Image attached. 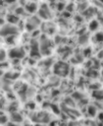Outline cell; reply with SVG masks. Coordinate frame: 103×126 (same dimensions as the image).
I'll list each match as a JSON object with an SVG mask.
<instances>
[{
    "instance_id": "1",
    "label": "cell",
    "mask_w": 103,
    "mask_h": 126,
    "mask_svg": "<svg viewBox=\"0 0 103 126\" xmlns=\"http://www.w3.org/2000/svg\"><path fill=\"white\" fill-rule=\"evenodd\" d=\"M17 33H18V29L14 25H12V24L4 25L0 29V35L1 36L8 37L10 35H16Z\"/></svg>"
},
{
    "instance_id": "2",
    "label": "cell",
    "mask_w": 103,
    "mask_h": 126,
    "mask_svg": "<svg viewBox=\"0 0 103 126\" xmlns=\"http://www.w3.org/2000/svg\"><path fill=\"white\" fill-rule=\"evenodd\" d=\"M54 73L58 76H67L69 73V65L63 61L56 63L54 66Z\"/></svg>"
},
{
    "instance_id": "3",
    "label": "cell",
    "mask_w": 103,
    "mask_h": 126,
    "mask_svg": "<svg viewBox=\"0 0 103 126\" xmlns=\"http://www.w3.org/2000/svg\"><path fill=\"white\" fill-rule=\"evenodd\" d=\"M51 47H52V43H51V41H50L47 37L43 36V37L41 38V40H40V44H39L40 53H42V54H44V55H48V54L50 53V49H51Z\"/></svg>"
},
{
    "instance_id": "4",
    "label": "cell",
    "mask_w": 103,
    "mask_h": 126,
    "mask_svg": "<svg viewBox=\"0 0 103 126\" xmlns=\"http://www.w3.org/2000/svg\"><path fill=\"white\" fill-rule=\"evenodd\" d=\"M26 56V51L23 47H15L10 49L9 51V57L12 59H21Z\"/></svg>"
},
{
    "instance_id": "5",
    "label": "cell",
    "mask_w": 103,
    "mask_h": 126,
    "mask_svg": "<svg viewBox=\"0 0 103 126\" xmlns=\"http://www.w3.org/2000/svg\"><path fill=\"white\" fill-rule=\"evenodd\" d=\"M32 120L38 123H48L50 121V116L46 112H38L34 114L32 117Z\"/></svg>"
},
{
    "instance_id": "6",
    "label": "cell",
    "mask_w": 103,
    "mask_h": 126,
    "mask_svg": "<svg viewBox=\"0 0 103 126\" xmlns=\"http://www.w3.org/2000/svg\"><path fill=\"white\" fill-rule=\"evenodd\" d=\"M39 24H40L39 19H38V18H36V17H32V18H30V19L27 21L26 29H27L28 31H32V30H34V29H35Z\"/></svg>"
},
{
    "instance_id": "7",
    "label": "cell",
    "mask_w": 103,
    "mask_h": 126,
    "mask_svg": "<svg viewBox=\"0 0 103 126\" xmlns=\"http://www.w3.org/2000/svg\"><path fill=\"white\" fill-rule=\"evenodd\" d=\"M38 14H39V16H40L42 19H45V20H47V19H49V18L51 17L50 10H49V8H48L46 5H43V6L39 9Z\"/></svg>"
},
{
    "instance_id": "8",
    "label": "cell",
    "mask_w": 103,
    "mask_h": 126,
    "mask_svg": "<svg viewBox=\"0 0 103 126\" xmlns=\"http://www.w3.org/2000/svg\"><path fill=\"white\" fill-rule=\"evenodd\" d=\"M30 55L32 57H38L40 55V49H39V45L37 44V42L32 41L30 45Z\"/></svg>"
},
{
    "instance_id": "9",
    "label": "cell",
    "mask_w": 103,
    "mask_h": 126,
    "mask_svg": "<svg viewBox=\"0 0 103 126\" xmlns=\"http://www.w3.org/2000/svg\"><path fill=\"white\" fill-rule=\"evenodd\" d=\"M10 118H11L12 122H21V121L23 120V117H22V115H21L20 113H17V112H15V111L11 112V116H10Z\"/></svg>"
},
{
    "instance_id": "10",
    "label": "cell",
    "mask_w": 103,
    "mask_h": 126,
    "mask_svg": "<svg viewBox=\"0 0 103 126\" xmlns=\"http://www.w3.org/2000/svg\"><path fill=\"white\" fill-rule=\"evenodd\" d=\"M93 97L96 98V99H99V100H102L103 99V90H95L92 94Z\"/></svg>"
},
{
    "instance_id": "11",
    "label": "cell",
    "mask_w": 103,
    "mask_h": 126,
    "mask_svg": "<svg viewBox=\"0 0 103 126\" xmlns=\"http://www.w3.org/2000/svg\"><path fill=\"white\" fill-rule=\"evenodd\" d=\"M7 20H8V22H9L10 24H12V25H15V24H17V23L19 22V18H18L16 15H13V14L8 15Z\"/></svg>"
},
{
    "instance_id": "12",
    "label": "cell",
    "mask_w": 103,
    "mask_h": 126,
    "mask_svg": "<svg viewBox=\"0 0 103 126\" xmlns=\"http://www.w3.org/2000/svg\"><path fill=\"white\" fill-rule=\"evenodd\" d=\"M87 113H88L89 116L93 117V116H95L96 113H97V108H96L94 105H89L88 108H87Z\"/></svg>"
},
{
    "instance_id": "13",
    "label": "cell",
    "mask_w": 103,
    "mask_h": 126,
    "mask_svg": "<svg viewBox=\"0 0 103 126\" xmlns=\"http://www.w3.org/2000/svg\"><path fill=\"white\" fill-rule=\"evenodd\" d=\"M26 9L27 12L33 13V12H35V10H36V4H35V3H27L26 6Z\"/></svg>"
},
{
    "instance_id": "14",
    "label": "cell",
    "mask_w": 103,
    "mask_h": 126,
    "mask_svg": "<svg viewBox=\"0 0 103 126\" xmlns=\"http://www.w3.org/2000/svg\"><path fill=\"white\" fill-rule=\"evenodd\" d=\"M73 96H74V99H77V100H78V101H83V100H85V98H84V95L82 94H80V93H78V92H77V93H75L74 94H73Z\"/></svg>"
},
{
    "instance_id": "15",
    "label": "cell",
    "mask_w": 103,
    "mask_h": 126,
    "mask_svg": "<svg viewBox=\"0 0 103 126\" xmlns=\"http://www.w3.org/2000/svg\"><path fill=\"white\" fill-rule=\"evenodd\" d=\"M87 40H88V35L87 34H80L79 35V37H78V42L80 43V44H83V43H86L87 42Z\"/></svg>"
},
{
    "instance_id": "16",
    "label": "cell",
    "mask_w": 103,
    "mask_h": 126,
    "mask_svg": "<svg viewBox=\"0 0 103 126\" xmlns=\"http://www.w3.org/2000/svg\"><path fill=\"white\" fill-rule=\"evenodd\" d=\"M97 28H98V22L95 21V20L91 21L90 24H89V30L90 31H96Z\"/></svg>"
},
{
    "instance_id": "17",
    "label": "cell",
    "mask_w": 103,
    "mask_h": 126,
    "mask_svg": "<svg viewBox=\"0 0 103 126\" xmlns=\"http://www.w3.org/2000/svg\"><path fill=\"white\" fill-rule=\"evenodd\" d=\"M95 39L98 42H103V32H99L95 35Z\"/></svg>"
},
{
    "instance_id": "18",
    "label": "cell",
    "mask_w": 103,
    "mask_h": 126,
    "mask_svg": "<svg viewBox=\"0 0 103 126\" xmlns=\"http://www.w3.org/2000/svg\"><path fill=\"white\" fill-rule=\"evenodd\" d=\"M18 74L17 73H8V74H6V78H8V79H16V78H18Z\"/></svg>"
},
{
    "instance_id": "19",
    "label": "cell",
    "mask_w": 103,
    "mask_h": 126,
    "mask_svg": "<svg viewBox=\"0 0 103 126\" xmlns=\"http://www.w3.org/2000/svg\"><path fill=\"white\" fill-rule=\"evenodd\" d=\"M6 59V53L4 50H0V62H3L5 61Z\"/></svg>"
},
{
    "instance_id": "20",
    "label": "cell",
    "mask_w": 103,
    "mask_h": 126,
    "mask_svg": "<svg viewBox=\"0 0 103 126\" xmlns=\"http://www.w3.org/2000/svg\"><path fill=\"white\" fill-rule=\"evenodd\" d=\"M6 121H7V118L4 115H0V124H4L6 123Z\"/></svg>"
},
{
    "instance_id": "21",
    "label": "cell",
    "mask_w": 103,
    "mask_h": 126,
    "mask_svg": "<svg viewBox=\"0 0 103 126\" xmlns=\"http://www.w3.org/2000/svg\"><path fill=\"white\" fill-rule=\"evenodd\" d=\"M51 109H53L56 113H58V112H59V108H58V106H57V105H55V104H51Z\"/></svg>"
},
{
    "instance_id": "22",
    "label": "cell",
    "mask_w": 103,
    "mask_h": 126,
    "mask_svg": "<svg viewBox=\"0 0 103 126\" xmlns=\"http://www.w3.org/2000/svg\"><path fill=\"white\" fill-rule=\"evenodd\" d=\"M16 12H17V14H24V9L23 8H18L16 10Z\"/></svg>"
},
{
    "instance_id": "23",
    "label": "cell",
    "mask_w": 103,
    "mask_h": 126,
    "mask_svg": "<svg viewBox=\"0 0 103 126\" xmlns=\"http://www.w3.org/2000/svg\"><path fill=\"white\" fill-rule=\"evenodd\" d=\"M98 58L103 59V50H102V51H100V52L98 53Z\"/></svg>"
},
{
    "instance_id": "24",
    "label": "cell",
    "mask_w": 103,
    "mask_h": 126,
    "mask_svg": "<svg viewBox=\"0 0 103 126\" xmlns=\"http://www.w3.org/2000/svg\"><path fill=\"white\" fill-rule=\"evenodd\" d=\"M98 117H99V119H100V121H101V122L103 123V112H101V113L99 114V116H98Z\"/></svg>"
},
{
    "instance_id": "25",
    "label": "cell",
    "mask_w": 103,
    "mask_h": 126,
    "mask_svg": "<svg viewBox=\"0 0 103 126\" xmlns=\"http://www.w3.org/2000/svg\"><path fill=\"white\" fill-rule=\"evenodd\" d=\"M63 7H64L63 3H60V4L58 5V9H59V10H62V9H63Z\"/></svg>"
},
{
    "instance_id": "26",
    "label": "cell",
    "mask_w": 103,
    "mask_h": 126,
    "mask_svg": "<svg viewBox=\"0 0 103 126\" xmlns=\"http://www.w3.org/2000/svg\"><path fill=\"white\" fill-rule=\"evenodd\" d=\"M7 126H17L15 123H13V122H10V123H8L7 124Z\"/></svg>"
},
{
    "instance_id": "27",
    "label": "cell",
    "mask_w": 103,
    "mask_h": 126,
    "mask_svg": "<svg viewBox=\"0 0 103 126\" xmlns=\"http://www.w3.org/2000/svg\"><path fill=\"white\" fill-rule=\"evenodd\" d=\"M34 126H44V125H43L42 123H37V124H35Z\"/></svg>"
},
{
    "instance_id": "28",
    "label": "cell",
    "mask_w": 103,
    "mask_h": 126,
    "mask_svg": "<svg viewBox=\"0 0 103 126\" xmlns=\"http://www.w3.org/2000/svg\"><path fill=\"white\" fill-rule=\"evenodd\" d=\"M4 24V20H2L1 18H0V25H3Z\"/></svg>"
},
{
    "instance_id": "29",
    "label": "cell",
    "mask_w": 103,
    "mask_h": 126,
    "mask_svg": "<svg viewBox=\"0 0 103 126\" xmlns=\"http://www.w3.org/2000/svg\"><path fill=\"white\" fill-rule=\"evenodd\" d=\"M5 1H6V2H14L15 0H5Z\"/></svg>"
},
{
    "instance_id": "30",
    "label": "cell",
    "mask_w": 103,
    "mask_h": 126,
    "mask_svg": "<svg viewBox=\"0 0 103 126\" xmlns=\"http://www.w3.org/2000/svg\"><path fill=\"white\" fill-rule=\"evenodd\" d=\"M101 75H102V78H103V70H102V72H101Z\"/></svg>"
},
{
    "instance_id": "31",
    "label": "cell",
    "mask_w": 103,
    "mask_h": 126,
    "mask_svg": "<svg viewBox=\"0 0 103 126\" xmlns=\"http://www.w3.org/2000/svg\"><path fill=\"white\" fill-rule=\"evenodd\" d=\"M99 1H100V2H101V3L103 4V0H99Z\"/></svg>"
},
{
    "instance_id": "32",
    "label": "cell",
    "mask_w": 103,
    "mask_h": 126,
    "mask_svg": "<svg viewBox=\"0 0 103 126\" xmlns=\"http://www.w3.org/2000/svg\"><path fill=\"white\" fill-rule=\"evenodd\" d=\"M25 126H30V125H28V124H26V125H25Z\"/></svg>"
}]
</instances>
